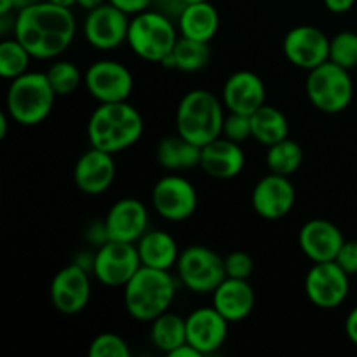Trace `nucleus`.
Returning <instances> with one entry per match:
<instances>
[{
	"mask_svg": "<svg viewBox=\"0 0 357 357\" xmlns=\"http://www.w3.org/2000/svg\"><path fill=\"white\" fill-rule=\"evenodd\" d=\"M75 33L77 21L72 9L56 6L49 0L16 13L14 37L35 59L49 61L59 58L72 45Z\"/></svg>",
	"mask_w": 357,
	"mask_h": 357,
	"instance_id": "nucleus-1",
	"label": "nucleus"
},
{
	"mask_svg": "<svg viewBox=\"0 0 357 357\" xmlns=\"http://www.w3.org/2000/svg\"><path fill=\"white\" fill-rule=\"evenodd\" d=\"M145 129L142 114L128 101L100 103L87 122V138L93 149L119 153L139 142Z\"/></svg>",
	"mask_w": 357,
	"mask_h": 357,
	"instance_id": "nucleus-2",
	"label": "nucleus"
},
{
	"mask_svg": "<svg viewBox=\"0 0 357 357\" xmlns=\"http://www.w3.org/2000/svg\"><path fill=\"white\" fill-rule=\"evenodd\" d=\"M176 296V281L169 271L145 267L124 286V305L129 316L138 323H152L167 312Z\"/></svg>",
	"mask_w": 357,
	"mask_h": 357,
	"instance_id": "nucleus-3",
	"label": "nucleus"
},
{
	"mask_svg": "<svg viewBox=\"0 0 357 357\" xmlns=\"http://www.w3.org/2000/svg\"><path fill=\"white\" fill-rule=\"evenodd\" d=\"M223 101L211 91L192 89L180 100L174 115L176 132L199 146L208 145L223 131Z\"/></svg>",
	"mask_w": 357,
	"mask_h": 357,
	"instance_id": "nucleus-4",
	"label": "nucleus"
},
{
	"mask_svg": "<svg viewBox=\"0 0 357 357\" xmlns=\"http://www.w3.org/2000/svg\"><path fill=\"white\" fill-rule=\"evenodd\" d=\"M58 94L47 75L28 70L10 80L6 94V112L20 126H38L51 115Z\"/></svg>",
	"mask_w": 357,
	"mask_h": 357,
	"instance_id": "nucleus-5",
	"label": "nucleus"
},
{
	"mask_svg": "<svg viewBox=\"0 0 357 357\" xmlns=\"http://www.w3.org/2000/svg\"><path fill=\"white\" fill-rule=\"evenodd\" d=\"M178 38V24H174L167 14L157 9L142 10L129 21L128 45L138 58L145 61H162L173 52Z\"/></svg>",
	"mask_w": 357,
	"mask_h": 357,
	"instance_id": "nucleus-6",
	"label": "nucleus"
},
{
	"mask_svg": "<svg viewBox=\"0 0 357 357\" xmlns=\"http://www.w3.org/2000/svg\"><path fill=\"white\" fill-rule=\"evenodd\" d=\"M305 93L314 108L323 114H340L347 110L354 98L351 70L328 59L310 70L305 80Z\"/></svg>",
	"mask_w": 357,
	"mask_h": 357,
	"instance_id": "nucleus-7",
	"label": "nucleus"
},
{
	"mask_svg": "<svg viewBox=\"0 0 357 357\" xmlns=\"http://www.w3.org/2000/svg\"><path fill=\"white\" fill-rule=\"evenodd\" d=\"M176 272L181 284L197 295H211L227 278L223 258L202 244H192L181 251Z\"/></svg>",
	"mask_w": 357,
	"mask_h": 357,
	"instance_id": "nucleus-8",
	"label": "nucleus"
},
{
	"mask_svg": "<svg viewBox=\"0 0 357 357\" xmlns=\"http://www.w3.org/2000/svg\"><path fill=\"white\" fill-rule=\"evenodd\" d=\"M142 267L135 243L108 241L94 253L93 274L108 288H124Z\"/></svg>",
	"mask_w": 357,
	"mask_h": 357,
	"instance_id": "nucleus-9",
	"label": "nucleus"
},
{
	"mask_svg": "<svg viewBox=\"0 0 357 357\" xmlns=\"http://www.w3.org/2000/svg\"><path fill=\"white\" fill-rule=\"evenodd\" d=\"M351 291V275L337 261L312 264L305 275V295L317 309L340 307Z\"/></svg>",
	"mask_w": 357,
	"mask_h": 357,
	"instance_id": "nucleus-10",
	"label": "nucleus"
},
{
	"mask_svg": "<svg viewBox=\"0 0 357 357\" xmlns=\"http://www.w3.org/2000/svg\"><path fill=\"white\" fill-rule=\"evenodd\" d=\"M86 89L98 103L128 101L135 87L132 73L126 65L115 59H98L84 75Z\"/></svg>",
	"mask_w": 357,
	"mask_h": 357,
	"instance_id": "nucleus-11",
	"label": "nucleus"
},
{
	"mask_svg": "<svg viewBox=\"0 0 357 357\" xmlns=\"http://www.w3.org/2000/svg\"><path fill=\"white\" fill-rule=\"evenodd\" d=\"M152 204L157 215L166 222H185L197 209V190L187 178L180 174H167L153 185Z\"/></svg>",
	"mask_w": 357,
	"mask_h": 357,
	"instance_id": "nucleus-12",
	"label": "nucleus"
},
{
	"mask_svg": "<svg viewBox=\"0 0 357 357\" xmlns=\"http://www.w3.org/2000/svg\"><path fill=\"white\" fill-rule=\"evenodd\" d=\"M129 21V14L114 3L105 2L96 9L87 10L84 20V37L98 51H114L128 42Z\"/></svg>",
	"mask_w": 357,
	"mask_h": 357,
	"instance_id": "nucleus-13",
	"label": "nucleus"
},
{
	"mask_svg": "<svg viewBox=\"0 0 357 357\" xmlns=\"http://www.w3.org/2000/svg\"><path fill=\"white\" fill-rule=\"evenodd\" d=\"M286 59L300 70H314L330 59V37L312 24H298L282 40Z\"/></svg>",
	"mask_w": 357,
	"mask_h": 357,
	"instance_id": "nucleus-14",
	"label": "nucleus"
},
{
	"mask_svg": "<svg viewBox=\"0 0 357 357\" xmlns=\"http://www.w3.org/2000/svg\"><path fill=\"white\" fill-rule=\"evenodd\" d=\"M89 274V271L73 261L52 278L49 296L52 307L58 312L65 316H75L86 309L91 300Z\"/></svg>",
	"mask_w": 357,
	"mask_h": 357,
	"instance_id": "nucleus-15",
	"label": "nucleus"
},
{
	"mask_svg": "<svg viewBox=\"0 0 357 357\" xmlns=\"http://www.w3.org/2000/svg\"><path fill=\"white\" fill-rule=\"evenodd\" d=\"M296 202L295 185L289 176L268 173L260 178L251 192V204L260 218L278 222L291 213Z\"/></svg>",
	"mask_w": 357,
	"mask_h": 357,
	"instance_id": "nucleus-16",
	"label": "nucleus"
},
{
	"mask_svg": "<svg viewBox=\"0 0 357 357\" xmlns=\"http://www.w3.org/2000/svg\"><path fill=\"white\" fill-rule=\"evenodd\" d=\"M187 342L202 356L215 354L229 337V321L215 307H199L187 317Z\"/></svg>",
	"mask_w": 357,
	"mask_h": 357,
	"instance_id": "nucleus-17",
	"label": "nucleus"
},
{
	"mask_svg": "<svg viewBox=\"0 0 357 357\" xmlns=\"http://www.w3.org/2000/svg\"><path fill=\"white\" fill-rule=\"evenodd\" d=\"M108 239L121 243H138L149 230V209L135 197L119 199L105 216Z\"/></svg>",
	"mask_w": 357,
	"mask_h": 357,
	"instance_id": "nucleus-18",
	"label": "nucleus"
},
{
	"mask_svg": "<svg viewBox=\"0 0 357 357\" xmlns=\"http://www.w3.org/2000/svg\"><path fill=\"white\" fill-rule=\"evenodd\" d=\"M267 100V87L260 75L250 70L234 72L223 84L222 101L234 114L253 115Z\"/></svg>",
	"mask_w": 357,
	"mask_h": 357,
	"instance_id": "nucleus-19",
	"label": "nucleus"
},
{
	"mask_svg": "<svg viewBox=\"0 0 357 357\" xmlns=\"http://www.w3.org/2000/svg\"><path fill=\"white\" fill-rule=\"evenodd\" d=\"M117 174L114 153L91 146L77 159L73 181L82 194L101 195L112 187Z\"/></svg>",
	"mask_w": 357,
	"mask_h": 357,
	"instance_id": "nucleus-20",
	"label": "nucleus"
},
{
	"mask_svg": "<svg viewBox=\"0 0 357 357\" xmlns=\"http://www.w3.org/2000/svg\"><path fill=\"white\" fill-rule=\"evenodd\" d=\"M345 243L342 230L333 222L312 218L302 225L298 232V246L312 264L333 261Z\"/></svg>",
	"mask_w": 357,
	"mask_h": 357,
	"instance_id": "nucleus-21",
	"label": "nucleus"
},
{
	"mask_svg": "<svg viewBox=\"0 0 357 357\" xmlns=\"http://www.w3.org/2000/svg\"><path fill=\"white\" fill-rule=\"evenodd\" d=\"M246 164L241 143L218 136L201 149V169L215 180H234Z\"/></svg>",
	"mask_w": 357,
	"mask_h": 357,
	"instance_id": "nucleus-22",
	"label": "nucleus"
},
{
	"mask_svg": "<svg viewBox=\"0 0 357 357\" xmlns=\"http://www.w3.org/2000/svg\"><path fill=\"white\" fill-rule=\"evenodd\" d=\"M211 295L213 307L229 323H241L248 319L257 303V295L248 279L225 278Z\"/></svg>",
	"mask_w": 357,
	"mask_h": 357,
	"instance_id": "nucleus-23",
	"label": "nucleus"
},
{
	"mask_svg": "<svg viewBox=\"0 0 357 357\" xmlns=\"http://www.w3.org/2000/svg\"><path fill=\"white\" fill-rule=\"evenodd\" d=\"M142 265L159 271H171L176 267L180 258V248L171 234L166 230H146L142 239L136 243Z\"/></svg>",
	"mask_w": 357,
	"mask_h": 357,
	"instance_id": "nucleus-24",
	"label": "nucleus"
},
{
	"mask_svg": "<svg viewBox=\"0 0 357 357\" xmlns=\"http://www.w3.org/2000/svg\"><path fill=\"white\" fill-rule=\"evenodd\" d=\"M220 28V14L211 2L185 6L178 16V30L181 37L199 42H211Z\"/></svg>",
	"mask_w": 357,
	"mask_h": 357,
	"instance_id": "nucleus-25",
	"label": "nucleus"
},
{
	"mask_svg": "<svg viewBox=\"0 0 357 357\" xmlns=\"http://www.w3.org/2000/svg\"><path fill=\"white\" fill-rule=\"evenodd\" d=\"M202 146L188 142L183 136H166L157 145V162L167 171H188L201 166Z\"/></svg>",
	"mask_w": 357,
	"mask_h": 357,
	"instance_id": "nucleus-26",
	"label": "nucleus"
},
{
	"mask_svg": "<svg viewBox=\"0 0 357 357\" xmlns=\"http://www.w3.org/2000/svg\"><path fill=\"white\" fill-rule=\"evenodd\" d=\"M211 61V49L209 42L192 40V38H178L173 52L160 61L164 68L180 70L185 73H195L204 70Z\"/></svg>",
	"mask_w": 357,
	"mask_h": 357,
	"instance_id": "nucleus-27",
	"label": "nucleus"
},
{
	"mask_svg": "<svg viewBox=\"0 0 357 357\" xmlns=\"http://www.w3.org/2000/svg\"><path fill=\"white\" fill-rule=\"evenodd\" d=\"M289 124L286 115L279 108L265 103L251 115V136L264 146L288 138Z\"/></svg>",
	"mask_w": 357,
	"mask_h": 357,
	"instance_id": "nucleus-28",
	"label": "nucleus"
},
{
	"mask_svg": "<svg viewBox=\"0 0 357 357\" xmlns=\"http://www.w3.org/2000/svg\"><path fill=\"white\" fill-rule=\"evenodd\" d=\"M150 328V340L167 356L176 351L180 345L187 344V321L174 312H164L152 321Z\"/></svg>",
	"mask_w": 357,
	"mask_h": 357,
	"instance_id": "nucleus-29",
	"label": "nucleus"
},
{
	"mask_svg": "<svg viewBox=\"0 0 357 357\" xmlns=\"http://www.w3.org/2000/svg\"><path fill=\"white\" fill-rule=\"evenodd\" d=\"M265 162H267L271 173L293 176L303 162V149L298 142L286 138L282 142L267 146Z\"/></svg>",
	"mask_w": 357,
	"mask_h": 357,
	"instance_id": "nucleus-30",
	"label": "nucleus"
},
{
	"mask_svg": "<svg viewBox=\"0 0 357 357\" xmlns=\"http://www.w3.org/2000/svg\"><path fill=\"white\" fill-rule=\"evenodd\" d=\"M31 54L16 37L0 42V75L3 79H16L28 72Z\"/></svg>",
	"mask_w": 357,
	"mask_h": 357,
	"instance_id": "nucleus-31",
	"label": "nucleus"
},
{
	"mask_svg": "<svg viewBox=\"0 0 357 357\" xmlns=\"http://www.w3.org/2000/svg\"><path fill=\"white\" fill-rule=\"evenodd\" d=\"M45 75H47L49 82H51L52 89L58 96L73 94L84 80L79 66L72 61H66V59H58V61L52 63Z\"/></svg>",
	"mask_w": 357,
	"mask_h": 357,
	"instance_id": "nucleus-32",
	"label": "nucleus"
},
{
	"mask_svg": "<svg viewBox=\"0 0 357 357\" xmlns=\"http://www.w3.org/2000/svg\"><path fill=\"white\" fill-rule=\"evenodd\" d=\"M330 61L352 70L357 66V33L344 30L330 38Z\"/></svg>",
	"mask_w": 357,
	"mask_h": 357,
	"instance_id": "nucleus-33",
	"label": "nucleus"
},
{
	"mask_svg": "<svg viewBox=\"0 0 357 357\" xmlns=\"http://www.w3.org/2000/svg\"><path fill=\"white\" fill-rule=\"evenodd\" d=\"M128 342L117 333H100L89 344V357H129Z\"/></svg>",
	"mask_w": 357,
	"mask_h": 357,
	"instance_id": "nucleus-34",
	"label": "nucleus"
},
{
	"mask_svg": "<svg viewBox=\"0 0 357 357\" xmlns=\"http://www.w3.org/2000/svg\"><path fill=\"white\" fill-rule=\"evenodd\" d=\"M222 136L237 143H243L248 138H253L251 136V115L229 112V115H225V121H223Z\"/></svg>",
	"mask_w": 357,
	"mask_h": 357,
	"instance_id": "nucleus-35",
	"label": "nucleus"
},
{
	"mask_svg": "<svg viewBox=\"0 0 357 357\" xmlns=\"http://www.w3.org/2000/svg\"><path fill=\"white\" fill-rule=\"evenodd\" d=\"M223 261H225L227 278L248 279L250 281L255 271V261L250 255L244 253V251H232L223 258Z\"/></svg>",
	"mask_w": 357,
	"mask_h": 357,
	"instance_id": "nucleus-36",
	"label": "nucleus"
},
{
	"mask_svg": "<svg viewBox=\"0 0 357 357\" xmlns=\"http://www.w3.org/2000/svg\"><path fill=\"white\" fill-rule=\"evenodd\" d=\"M338 265L349 275H357V241H345L335 258Z\"/></svg>",
	"mask_w": 357,
	"mask_h": 357,
	"instance_id": "nucleus-37",
	"label": "nucleus"
},
{
	"mask_svg": "<svg viewBox=\"0 0 357 357\" xmlns=\"http://www.w3.org/2000/svg\"><path fill=\"white\" fill-rule=\"evenodd\" d=\"M108 2L114 3L115 7L124 10V13L129 14V16H135V14L142 13V10L150 9L153 0H108Z\"/></svg>",
	"mask_w": 357,
	"mask_h": 357,
	"instance_id": "nucleus-38",
	"label": "nucleus"
},
{
	"mask_svg": "<svg viewBox=\"0 0 357 357\" xmlns=\"http://www.w3.org/2000/svg\"><path fill=\"white\" fill-rule=\"evenodd\" d=\"M86 237H87V241H89V243L98 244V248H100L101 244L108 243L110 239H108L107 227H105V220H103V222H100V223H93V225L87 229Z\"/></svg>",
	"mask_w": 357,
	"mask_h": 357,
	"instance_id": "nucleus-39",
	"label": "nucleus"
},
{
	"mask_svg": "<svg viewBox=\"0 0 357 357\" xmlns=\"http://www.w3.org/2000/svg\"><path fill=\"white\" fill-rule=\"evenodd\" d=\"M324 7L333 14H345L354 7L356 0H323Z\"/></svg>",
	"mask_w": 357,
	"mask_h": 357,
	"instance_id": "nucleus-40",
	"label": "nucleus"
},
{
	"mask_svg": "<svg viewBox=\"0 0 357 357\" xmlns=\"http://www.w3.org/2000/svg\"><path fill=\"white\" fill-rule=\"evenodd\" d=\"M345 335L357 347V305L349 312L347 319H345Z\"/></svg>",
	"mask_w": 357,
	"mask_h": 357,
	"instance_id": "nucleus-41",
	"label": "nucleus"
},
{
	"mask_svg": "<svg viewBox=\"0 0 357 357\" xmlns=\"http://www.w3.org/2000/svg\"><path fill=\"white\" fill-rule=\"evenodd\" d=\"M16 13L0 14V33H2L3 37H7L9 33L14 35V28H16Z\"/></svg>",
	"mask_w": 357,
	"mask_h": 357,
	"instance_id": "nucleus-42",
	"label": "nucleus"
},
{
	"mask_svg": "<svg viewBox=\"0 0 357 357\" xmlns=\"http://www.w3.org/2000/svg\"><path fill=\"white\" fill-rule=\"evenodd\" d=\"M171 357H202L201 352L197 351V349L194 347V345H190L187 342V344L180 345V347L176 349V351H173L169 354Z\"/></svg>",
	"mask_w": 357,
	"mask_h": 357,
	"instance_id": "nucleus-43",
	"label": "nucleus"
},
{
	"mask_svg": "<svg viewBox=\"0 0 357 357\" xmlns=\"http://www.w3.org/2000/svg\"><path fill=\"white\" fill-rule=\"evenodd\" d=\"M105 2H108V0H77V6L82 7V9L86 10H93L96 9V7L103 6Z\"/></svg>",
	"mask_w": 357,
	"mask_h": 357,
	"instance_id": "nucleus-44",
	"label": "nucleus"
},
{
	"mask_svg": "<svg viewBox=\"0 0 357 357\" xmlns=\"http://www.w3.org/2000/svg\"><path fill=\"white\" fill-rule=\"evenodd\" d=\"M16 13V3L14 0H0V14Z\"/></svg>",
	"mask_w": 357,
	"mask_h": 357,
	"instance_id": "nucleus-45",
	"label": "nucleus"
},
{
	"mask_svg": "<svg viewBox=\"0 0 357 357\" xmlns=\"http://www.w3.org/2000/svg\"><path fill=\"white\" fill-rule=\"evenodd\" d=\"M9 114L2 112L0 114V139H3L7 136V122H9Z\"/></svg>",
	"mask_w": 357,
	"mask_h": 357,
	"instance_id": "nucleus-46",
	"label": "nucleus"
},
{
	"mask_svg": "<svg viewBox=\"0 0 357 357\" xmlns=\"http://www.w3.org/2000/svg\"><path fill=\"white\" fill-rule=\"evenodd\" d=\"M38 2H42V0H14V3H16V10L24 9V7L33 6V3H38Z\"/></svg>",
	"mask_w": 357,
	"mask_h": 357,
	"instance_id": "nucleus-47",
	"label": "nucleus"
},
{
	"mask_svg": "<svg viewBox=\"0 0 357 357\" xmlns=\"http://www.w3.org/2000/svg\"><path fill=\"white\" fill-rule=\"evenodd\" d=\"M49 2L56 3V6L66 7V9H72L73 6H77V0H49Z\"/></svg>",
	"mask_w": 357,
	"mask_h": 357,
	"instance_id": "nucleus-48",
	"label": "nucleus"
},
{
	"mask_svg": "<svg viewBox=\"0 0 357 357\" xmlns=\"http://www.w3.org/2000/svg\"><path fill=\"white\" fill-rule=\"evenodd\" d=\"M199 2H206V0H183L185 6H190V3H199Z\"/></svg>",
	"mask_w": 357,
	"mask_h": 357,
	"instance_id": "nucleus-49",
	"label": "nucleus"
}]
</instances>
